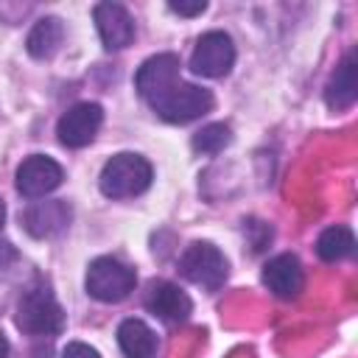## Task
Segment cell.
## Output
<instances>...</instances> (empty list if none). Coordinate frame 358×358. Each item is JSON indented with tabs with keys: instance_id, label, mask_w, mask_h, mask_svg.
Returning <instances> with one entry per match:
<instances>
[{
	"instance_id": "cell-1",
	"label": "cell",
	"mask_w": 358,
	"mask_h": 358,
	"mask_svg": "<svg viewBox=\"0 0 358 358\" xmlns=\"http://www.w3.org/2000/svg\"><path fill=\"white\" fill-rule=\"evenodd\" d=\"M14 322L28 336H59L64 330V310L48 285H36L20 296Z\"/></svg>"
},
{
	"instance_id": "cell-12",
	"label": "cell",
	"mask_w": 358,
	"mask_h": 358,
	"mask_svg": "<svg viewBox=\"0 0 358 358\" xmlns=\"http://www.w3.org/2000/svg\"><path fill=\"white\" fill-rule=\"evenodd\" d=\"M101 42L106 50H120L134 39V20L120 3H98L92 8Z\"/></svg>"
},
{
	"instance_id": "cell-9",
	"label": "cell",
	"mask_w": 358,
	"mask_h": 358,
	"mask_svg": "<svg viewBox=\"0 0 358 358\" xmlns=\"http://www.w3.org/2000/svg\"><path fill=\"white\" fill-rule=\"evenodd\" d=\"M145 308L148 313H154L157 319H162L165 324H182L190 319L193 313V302L190 296L176 285V282H168V280H154L148 285V294H145Z\"/></svg>"
},
{
	"instance_id": "cell-22",
	"label": "cell",
	"mask_w": 358,
	"mask_h": 358,
	"mask_svg": "<svg viewBox=\"0 0 358 358\" xmlns=\"http://www.w3.org/2000/svg\"><path fill=\"white\" fill-rule=\"evenodd\" d=\"M3 221H6V204H3V199H0V229H3Z\"/></svg>"
},
{
	"instance_id": "cell-20",
	"label": "cell",
	"mask_w": 358,
	"mask_h": 358,
	"mask_svg": "<svg viewBox=\"0 0 358 358\" xmlns=\"http://www.w3.org/2000/svg\"><path fill=\"white\" fill-rule=\"evenodd\" d=\"M62 358H101L98 350H92L90 344H81V341H70L62 352Z\"/></svg>"
},
{
	"instance_id": "cell-11",
	"label": "cell",
	"mask_w": 358,
	"mask_h": 358,
	"mask_svg": "<svg viewBox=\"0 0 358 358\" xmlns=\"http://www.w3.org/2000/svg\"><path fill=\"white\" fill-rule=\"evenodd\" d=\"M263 285L274 296H280V299L299 296V291L305 285V271H302L299 257L291 255V252H282V255H274L271 260H266V266H263Z\"/></svg>"
},
{
	"instance_id": "cell-18",
	"label": "cell",
	"mask_w": 358,
	"mask_h": 358,
	"mask_svg": "<svg viewBox=\"0 0 358 358\" xmlns=\"http://www.w3.org/2000/svg\"><path fill=\"white\" fill-rule=\"evenodd\" d=\"M232 143V131L227 123H207L193 134V151L199 154H218Z\"/></svg>"
},
{
	"instance_id": "cell-14",
	"label": "cell",
	"mask_w": 358,
	"mask_h": 358,
	"mask_svg": "<svg viewBox=\"0 0 358 358\" xmlns=\"http://www.w3.org/2000/svg\"><path fill=\"white\" fill-rule=\"evenodd\" d=\"M355 98H358V64H355V50H350L324 87V103L341 112V109H350Z\"/></svg>"
},
{
	"instance_id": "cell-4",
	"label": "cell",
	"mask_w": 358,
	"mask_h": 358,
	"mask_svg": "<svg viewBox=\"0 0 358 358\" xmlns=\"http://www.w3.org/2000/svg\"><path fill=\"white\" fill-rule=\"evenodd\" d=\"M84 285H87V294L98 302H120L134 291L137 274L129 263L106 255V257H95L90 263Z\"/></svg>"
},
{
	"instance_id": "cell-3",
	"label": "cell",
	"mask_w": 358,
	"mask_h": 358,
	"mask_svg": "<svg viewBox=\"0 0 358 358\" xmlns=\"http://www.w3.org/2000/svg\"><path fill=\"white\" fill-rule=\"evenodd\" d=\"M179 274L204 288V291H218L224 282H227V274H229V263L224 257V252L207 241H196L190 243L182 257H179Z\"/></svg>"
},
{
	"instance_id": "cell-7",
	"label": "cell",
	"mask_w": 358,
	"mask_h": 358,
	"mask_svg": "<svg viewBox=\"0 0 358 358\" xmlns=\"http://www.w3.org/2000/svg\"><path fill=\"white\" fill-rule=\"evenodd\" d=\"M103 123V109L101 103L95 101H81L76 106H70L62 117H59V126H56V134H59V143L67 145V148H84L95 140L98 129Z\"/></svg>"
},
{
	"instance_id": "cell-10",
	"label": "cell",
	"mask_w": 358,
	"mask_h": 358,
	"mask_svg": "<svg viewBox=\"0 0 358 358\" xmlns=\"http://www.w3.org/2000/svg\"><path fill=\"white\" fill-rule=\"evenodd\" d=\"M62 185V165L45 154L28 157L17 168V190L25 199H42Z\"/></svg>"
},
{
	"instance_id": "cell-8",
	"label": "cell",
	"mask_w": 358,
	"mask_h": 358,
	"mask_svg": "<svg viewBox=\"0 0 358 358\" xmlns=\"http://www.w3.org/2000/svg\"><path fill=\"white\" fill-rule=\"evenodd\" d=\"M179 56L173 53H157L145 59L134 76V87L143 95L145 103H154L165 90H171L179 81Z\"/></svg>"
},
{
	"instance_id": "cell-13",
	"label": "cell",
	"mask_w": 358,
	"mask_h": 358,
	"mask_svg": "<svg viewBox=\"0 0 358 358\" xmlns=\"http://www.w3.org/2000/svg\"><path fill=\"white\" fill-rule=\"evenodd\" d=\"M70 218H73V213H70L67 201H59V199L36 201L22 213V227L34 238H50V235L62 232L70 224Z\"/></svg>"
},
{
	"instance_id": "cell-5",
	"label": "cell",
	"mask_w": 358,
	"mask_h": 358,
	"mask_svg": "<svg viewBox=\"0 0 358 358\" xmlns=\"http://www.w3.org/2000/svg\"><path fill=\"white\" fill-rule=\"evenodd\" d=\"M148 106L168 123H190V120H196L213 109V92L199 87V84H187L179 78L171 90H165Z\"/></svg>"
},
{
	"instance_id": "cell-19",
	"label": "cell",
	"mask_w": 358,
	"mask_h": 358,
	"mask_svg": "<svg viewBox=\"0 0 358 358\" xmlns=\"http://www.w3.org/2000/svg\"><path fill=\"white\" fill-rule=\"evenodd\" d=\"M168 8L173 11V14H182V17H196V14H201L204 8H207V3L204 0H193V3H185V0H171L168 3Z\"/></svg>"
},
{
	"instance_id": "cell-16",
	"label": "cell",
	"mask_w": 358,
	"mask_h": 358,
	"mask_svg": "<svg viewBox=\"0 0 358 358\" xmlns=\"http://www.w3.org/2000/svg\"><path fill=\"white\" fill-rule=\"evenodd\" d=\"M62 36H64V25L59 17H39L25 39V48L34 59H50L59 50Z\"/></svg>"
},
{
	"instance_id": "cell-21",
	"label": "cell",
	"mask_w": 358,
	"mask_h": 358,
	"mask_svg": "<svg viewBox=\"0 0 358 358\" xmlns=\"http://www.w3.org/2000/svg\"><path fill=\"white\" fill-rule=\"evenodd\" d=\"M0 358H8V341L3 333H0Z\"/></svg>"
},
{
	"instance_id": "cell-15",
	"label": "cell",
	"mask_w": 358,
	"mask_h": 358,
	"mask_svg": "<svg viewBox=\"0 0 358 358\" xmlns=\"http://www.w3.org/2000/svg\"><path fill=\"white\" fill-rule=\"evenodd\" d=\"M117 344L126 358H157V336L143 319H123L117 327Z\"/></svg>"
},
{
	"instance_id": "cell-6",
	"label": "cell",
	"mask_w": 358,
	"mask_h": 358,
	"mask_svg": "<svg viewBox=\"0 0 358 358\" xmlns=\"http://www.w3.org/2000/svg\"><path fill=\"white\" fill-rule=\"evenodd\" d=\"M235 64V42L224 31H207L199 36L190 53V70L201 78H221Z\"/></svg>"
},
{
	"instance_id": "cell-17",
	"label": "cell",
	"mask_w": 358,
	"mask_h": 358,
	"mask_svg": "<svg viewBox=\"0 0 358 358\" xmlns=\"http://www.w3.org/2000/svg\"><path fill=\"white\" fill-rule=\"evenodd\" d=\"M355 252V235L350 227H327L319 238H316V255L324 263H336L344 260Z\"/></svg>"
},
{
	"instance_id": "cell-2",
	"label": "cell",
	"mask_w": 358,
	"mask_h": 358,
	"mask_svg": "<svg viewBox=\"0 0 358 358\" xmlns=\"http://www.w3.org/2000/svg\"><path fill=\"white\" fill-rule=\"evenodd\" d=\"M151 176L154 173L145 157L123 151V154H115L103 165L98 185L106 199H131V196H140L151 185Z\"/></svg>"
}]
</instances>
